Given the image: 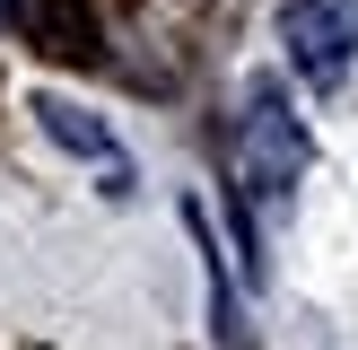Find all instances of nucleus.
Wrapping results in <instances>:
<instances>
[{"instance_id": "nucleus-1", "label": "nucleus", "mask_w": 358, "mask_h": 350, "mask_svg": "<svg viewBox=\"0 0 358 350\" xmlns=\"http://www.w3.org/2000/svg\"><path fill=\"white\" fill-rule=\"evenodd\" d=\"M297 175H306V122L289 114V97L280 88H254L236 114V184L254 210H280L297 192Z\"/></svg>"}, {"instance_id": "nucleus-2", "label": "nucleus", "mask_w": 358, "mask_h": 350, "mask_svg": "<svg viewBox=\"0 0 358 350\" xmlns=\"http://www.w3.org/2000/svg\"><path fill=\"white\" fill-rule=\"evenodd\" d=\"M280 44H289V62L306 70L315 88H332L358 62V0H289Z\"/></svg>"}, {"instance_id": "nucleus-3", "label": "nucleus", "mask_w": 358, "mask_h": 350, "mask_svg": "<svg viewBox=\"0 0 358 350\" xmlns=\"http://www.w3.org/2000/svg\"><path fill=\"white\" fill-rule=\"evenodd\" d=\"M35 114H44L52 140H70V149H87V158H114V140H105L96 122H79V105H35Z\"/></svg>"}]
</instances>
